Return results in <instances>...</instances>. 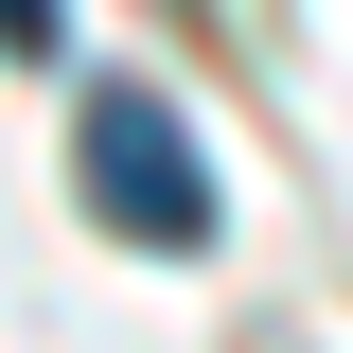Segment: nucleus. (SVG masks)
<instances>
[{
	"label": "nucleus",
	"instance_id": "nucleus-1",
	"mask_svg": "<svg viewBox=\"0 0 353 353\" xmlns=\"http://www.w3.org/2000/svg\"><path fill=\"white\" fill-rule=\"evenodd\" d=\"M71 176H88V212L124 230V248H212V159H194V124L141 71H106L71 106Z\"/></svg>",
	"mask_w": 353,
	"mask_h": 353
},
{
	"label": "nucleus",
	"instance_id": "nucleus-2",
	"mask_svg": "<svg viewBox=\"0 0 353 353\" xmlns=\"http://www.w3.org/2000/svg\"><path fill=\"white\" fill-rule=\"evenodd\" d=\"M71 36V0H0V53H53Z\"/></svg>",
	"mask_w": 353,
	"mask_h": 353
}]
</instances>
